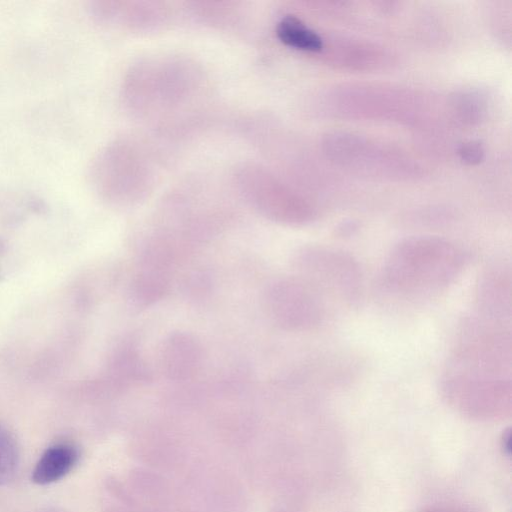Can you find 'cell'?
<instances>
[{
	"instance_id": "8992f818",
	"label": "cell",
	"mask_w": 512,
	"mask_h": 512,
	"mask_svg": "<svg viewBox=\"0 0 512 512\" xmlns=\"http://www.w3.org/2000/svg\"><path fill=\"white\" fill-rule=\"evenodd\" d=\"M276 33L283 43L296 49L319 52L324 47L322 37L293 15H286L278 22Z\"/></svg>"
},
{
	"instance_id": "3957f363",
	"label": "cell",
	"mask_w": 512,
	"mask_h": 512,
	"mask_svg": "<svg viewBox=\"0 0 512 512\" xmlns=\"http://www.w3.org/2000/svg\"><path fill=\"white\" fill-rule=\"evenodd\" d=\"M160 358L162 370L168 378L177 381L187 380L200 366L201 347L190 334L176 332L165 339Z\"/></svg>"
},
{
	"instance_id": "30bf717a",
	"label": "cell",
	"mask_w": 512,
	"mask_h": 512,
	"mask_svg": "<svg viewBox=\"0 0 512 512\" xmlns=\"http://www.w3.org/2000/svg\"><path fill=\"white\" fill-rule=\"evenodd\" d=\"M424 512H478L473 507L463 504H445L435 506Z\"/></svg>"
},
{
	"instance_id": "9c48e42d",
	"label": "cell",
	"mask_w": 512,
	"mask_h": 512,
	"mask_svg": "<svg viewBox=\"0 0 512 512\" xmlns=\"http://www.w3.org/2000/svg\"><path fill=\"white\" fill-rule=\"evenodd\" d=\"M459 156L465 163L477 164L484 158L485 150L480 142L469 141L461 145Z\"/></svg>"
},
{
	"instance_id": "7a4b0ae2",
	"label": "cell",
	"mask_w": 512,
	"mask_h": 512,
	"mask_svg": "<svg viewBox=\"0 0 512 512\" xmlns=\"http://www.w3.org/2000/svg\"><path fill=\"white\" fill-rule=\"evenodd\" d=\"M265 301L269 314L282 327L300 329L317 320V307L312 297L298 283L283 280L271 284Z\"/></svg>"
},
{
	"instance_id": "5b68a950",
	"label": "cell",
	"mask_w": 512,
	"mask_h": 512,
	"mask_svg": "<svg viewBox=\"0 0 512 512\" xmlns=\"http://www.w3.org/2000/svg\"><path fill=\"white\" fill-rule=\"evenodd\" d=\"M79 460L78 448L69 442L48 447L32 471V481L38 485L54 483L73 470Z\"/></svg>"
},
{
	"instance_id": "ba28073f",
	"label": "cell",
	"mask_w": 512,
	"mask_h": 512,
	"mask_svg": "<svg viewBox=\"0 0 512 512\" xmlns=\"http://www.w3.org/2000/svg\"><path fill=\"white\" fill-rule=\"evenodd\" d=\"M119 371L122 380L128 384L147 381L150 374L140 356L131 348L121 354Z\"/></svg>"
},
{
	"instance_id": "6da1fadb",
	"label": "cell",
	"mask_w": 512,
	"mask_h": 512,
	"mask_svg": "<svg viewBox=\"0 0 512 512\" xmlns=\"http://www.w3.org/2000/svg\"><path fill=\"white\" fill-rule=\"evenodd\" d=\"M458 250L449 243L417 239L402 243L387 266L392 286L422 292L446 285L461 267Z\"/></svg>"
},
{
	"instance_id": "52a82bcc",
	"label": "cell",
	"mask_w": 512,
	"mask_h": 512,
	"mask_svg": "<svg viewBox=\"0 0 512 512\" xmlns=\"http://www.w3.org/2000/svg\"><path fill=\"white\" fill-rule=\"evenodd\" d=\"M19 463V452L14 437L0 425V486L14 477Z\"/></svg>"
},
{
	"instance_id": "277c9868",
	"label": "cell",
	"mask_w": 512,
	"mask_h": 512,
	"mask_svg": "<svg viewBox=\"0 0 512 512\" xmlns=\"http://www.w3.org/2000/svg\"><path fill=\"white\" fill-rule=\"evenodd\" d=\"M171 265L161 258L143 255L140 270L131 286L134 304L145 307L163 297L168 290Z\"/></svg>"
}]
</instances>
